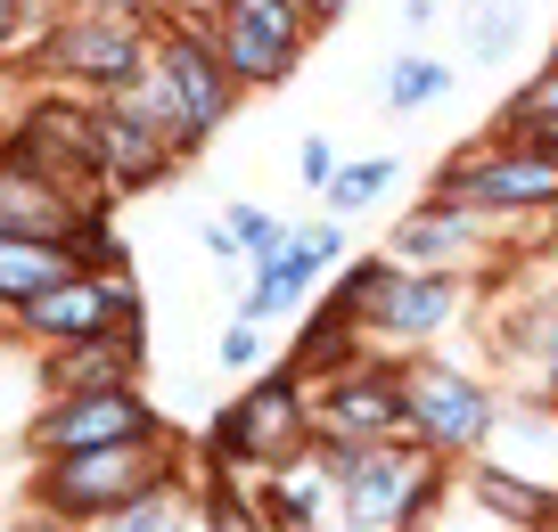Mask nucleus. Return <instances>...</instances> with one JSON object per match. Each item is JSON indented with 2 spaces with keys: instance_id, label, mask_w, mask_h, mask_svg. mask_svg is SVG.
Segmentation results:
<instances>
[{
  "instance_id": "obj_1",
  "label": "nucleus",
  "mask_w": 558,
  "mask_h": 532,
  "mask_svg": "<svg viewBox=\"0 0 558 532\" xmlns=\"http://www.w3.org/2000/svg\"><path fill=\"white\" fill-rule=\"evenodd\" d=\"M239 90H246V83L230 74V58L214 50V34H197V25H165V34L148 41L140 99H148V115L181 139V156L206 148V139L222 132V115L239 107Z\"/></svg>"
},
{
  "instance_id": "obj_2",
  "label": "nucleus",
  "mask_w": 558,
  "mask_h": 532,
  "mask_svg": "<svg viewBox=\"0 0 558 532\" xmlns=\"http://www.w3.org/2000/svg\"><path fill=\"white\" fill-rule=\"evenodd\" d=\"M320 459L337 467V516L345 524H411L418 508L444 499V459L427 443H329L320 434Z\"/></svg>"
},
{
  "instance_id": "obj_3",
  "label": "nucleus",
  "mask_w": 558,
  "mask_h": 532,
  "mask_svg": "<svg viewBox=\"0 0 558 532\" xmlns=\"http://www.w3.org/2000/svg\"><path fill=\"white\" fill-rule=\"evenodd\" d=\"M173 475L165 459V434L157 443H99V450H58L50 475H41V508L50 516H116L123 499H140L148 483Z\"/></svg>"
},
{
  "instance_id": "obj_4",
  "label": "nucleus",
  "mask_w": 558,
  "mask_h": 532,
  "mask_svg": "<svg viewBox=\"0 0 558 532\" xmlns=\"http://www.w3.org/2000/svg\"><path fill=\"white\" fill-rule=\"evenodd\" d=\"M313 401H304L296 378H263L255 394H239L222 410V426H214V459L222 467H288L304 459V443H313Z\"/></svg>"
},
{
  "instance_id": "obj_5",
  "label": "nucleus",
  "mask_w": 558,
  "mask_h": 532,
  "mask_svg": "<svg viewBox=\"0 0 558 532\" xmlns=\"http://www.w3.org/2000/svg\"><path fill=\"white\" fill-rule=\"evenodd\" d=\"M304 34H313V9H304V0H214V50L230 58V74H239L246 90L288 83Z\"/></svg>"
},
{
  "instance_id": "obj_6",
  "label": "nucleus",
  "mask_w": 558,
  "mask_h": 532,
  "mask_svg": "<svg viewBox=\"0 0 558 532\" xmlns=\"http://www.w3.org/2000/svg\"><path fill=\"white\" fill-rule=\"evenodd\" d=\"M41 66L66 74L74 90L116 99V90H140V74H148V34H140L132 17H99V9H83L74 25H58V34L41 41Z\"/></svg>"
},
{
  "instance_id": "obj_7",
  "label": "nucleus",
  "mask_w": 558,
  "mask_h": 532,
  "mask_svg": "<svg viewBox=\"0 0 558 532\" xmlns=\"http://www.w3.org/2000/svg\"><path fill=\"white\" fill-rule=\"evenodd\" d=\"M90 164H99L107 189H148L181 164V139L148 115L140 90H116V99L90 107Z\"/></svg>"
},
{
  "instance_id": "obj_8",
  "label": "nucleus",
  "mask_w": 558,
  "mask_h": 532,
  "mask_svg": "<svg viewBox=\"0 0 558 532\" xmlns=\"http://www.w3.org/2000/svg\"><path fill=\"white\" fill-rule=\"evenodd\" d=\"M165 418L132 394V385H83V394H58V410L34 418V450H99V443H157Z\"/></svg>"
},
{
  "instance_id": "obj_9",
  "label": "nucleus",
  "mask_w": 558,
  "mask_h": 532,
  "mask_svg": "<svg viewBox=\"0 0 558 532\" xmlns=\"http://www.w3.org/2000/svg\"><path fill=\"white\" fill-rule=\"evenodd\" d=\"M444 206L460 213H501V206H558V148L542 139H509V148L476 156V164L444 172Z\"/></svg>"
},
{
  "instance_id": "obj_10",
  "label": "nucleus",
  "mask_w": 558,
  "mask_h": 532,
  "mask_svg": "<svg viewBox=\"0 0 558 532\" xmlns=\"http://www.w3.org/2000/svg\"><path fill=\"white\" fill-rule=\"evenodd\" d=\"M493 394L460 369H411L402 378V426L418 434L427 450H476L493 434Z\"/></svg>"
},
{
  "instance_id": "obj_11",
  "label": "nucleus",
  "mask_w": 558,
  "mask_h": 532,
  "mask_svg": "<svg viewBox=\"0 0 558 532\" xmlns=\"http://www.w3.org/2000/svg\"><path fill=\"white\" fill-rule=\"evenodd\" d=\"M17 320H25V336H34V344H74V336H90V327L140 320V295H132V279H123V271H107V279L99 271H66L58 287H41Z\"/></svg>"
},
{
  "instance_id": "obj_12",
  "label": "nucleus",
  "mask_w": 558,
  "mask_h": 532,
  "mask_svg": "<svg viewBox=\"0 0 558 532\" xmlns=\"http://www.w3.org/2000/svg\"><path fill=\"white\" fill-rule=\"evenodd\" d=\"M313 426L329 443H378V434H402V378L395 369H353L320 394Z\"/></svg>"
},
{
  "instance_id": "obj_13",
  "label": "nucleus",
  "mask_w": 558,
  "mask_h": 532,
  "mask_svg": "<svg viewBox=\"0 0 558 532\" xmlns=\"http://www.w3.org/2000/svg\"><path fill=\"white\" fill-rule=\"evenodd\" d=\"M345 255V238H337L329 222H313V230H296V238L279 246L271 262H255V287H246V320H271V311H296L304 295L320 287V271Z\"/></svg>"
},
{
  "instance_id": "obj_14",
  "label": "nucleus",
  "mask_w": 558,
  "mask_h": 532,
  "mask_svg": "<svg viewBox=\"0 0 558 532\" xmlns=\"http://www.w3.org/2000/svg\"><path fill=\"white\" fill-rule=\"evenodd\" d=\"M132 378H140V320H116V327H90V336H74V344H50V369H41L50 394L132 385Z\"/></svg>"
},
{
  "instance_id": "obj_15",
  "label": "nucleus",
  "mask_w": 558,
  "mask_h": 532,
  "mask_svg": "<svg viewBox=\"0 0 558 532\" xmlns=\"http://www.w3.org/2000/svg\"><path fill=\"white\" fill-rule=\"evenodd\" d=\"M66 271H90L66 238H41V230H9V222H0V304H9V311H25L41 287H58Z\"/></svg>"
},
{
  "instance_id": "obj_16",
  "label": "nucleus",
  "mask_w": 558,
  "mask_h": 532,
  "mask_svg": "<svg viewBox=\"0 0 558 532\" xmlns=\"http://www.w3.org/2000/svg\"><path fill=\"white\" fill-rule=\"evenodd\" d=\"M362 311L386 327V336H436V327L452 320V279H436V271H386L378 295H369Z\"/></svg>"
},
{
  "instance_id": "obj_17",
  "label": "nucleus",
  "mask_w": 558,
  "mask_h": 532,
  "mask_svg": "<svg viewBox=\"0 0 558 532\" xmlns=\"http://www.w3.org/2000/svg\"><path fill=\"white\" fill-rule=\"evenodd\" d=\"M460 238H469V213L436 197L427 213H411V222L395 230V255L402 262H444V255H460Z\"/></svg>"
},
{
  "instance_id": "obj_18",
  "label": "nucleus",
  "mask_w": 558,
  "mask_h": 532,
  "mask_svg": "<svg viewBox=\"0 0 558 532\" xmlns=\"http://www.w3.org/2000/svg\"><path fill=\"white\" fill-rule=\"evenodd\" d=\"M476 499H485L493 516H509V524H542V516H550V492L501 475V467H476Z\"/></svg>"
},
{
  "instance_id": "obj_19",
  "label": "nucleus",
  "mask_w": 558,
  "mask_h": 532,
  "mask_svg": "<svg viewBox=\"0 0 558 532\" xmlns=\"http://www.w3.org/2000/svg\"><path fill=\"white\" fill-rule=\"evenodd\" d=\"M444 90H452V66H436V58H395V74H386V107H395V115L444 99Z\"/></svg>"
},
{
  "instance_id": "obj_20",
  "label": "nucleus",
  "mask_w": 558,
  "mask_h": 532,
  "mask_svg": "<svg viewBox=\"0 0 558 532\" xmlns=\"http://www.w3.org/2000/svg\"><path fill=\"white\" fill-rule=\"evenodd\" d=\"M378 189H395V164H386V156H369V164L329 172V206H337V213H362Z\"/></svg>"
},
{
  "instance_id": "obj_21",
  "label": "nucleus",
  "mask_w": 558,
  "mask_h": 532,
  "mask_svg": "<svg viewBox=\"0 0 558 532\" xmlns=\"http://www.w3.org/2000/svg\"><path fill=\"white\" fill-rule=\"evenodd\" d=\"M181 508H190V499H181V483L165 475V483H148V492H140V499H123V508L107 516V524H116V532H157L165 516H181Z\"/></svg>"
},
{
  "instance_id": "obj_22",
  "label": "nucleus",
  "mask_w": 558,
  "mask_h": 532,
  "mask_svg": "<svg viewBox=\"0 0 558 532\" xmlns=\"http://www.w3.org/2000/svg\"><path fill=\"white\" fill-rule=\"evenodd\" d=\"M230 238H239V255H246V271H255V262H271L279 255V246H288V230H279L271 222V213H255V206H239V213H230Z\"/></svg>"
},
{
  "instance_id": "obj_23",
  "label": "nucleus",
  "mask_w": 558,
  "mask_h": 532,
  "mask_svg": "<svg viewBox=\"0 0 558 532\" xmlns=\"http://www.w3.org/2000/svg\"><path fill=\"white\" fill-rule=\"evenodd\" d=\"M509 41H518V9H501V0H485V9H476V17H469V50H476V58H501Z\"/></svg>"
},
{
  "instance_id": "obj_24",
  "label": "nucleus",
  "mask_w": 558,
  "mask_h": 532,
  "mask_svg": "<svg viewBox=\"0 0 558 532\" xmlns=\"http://www.w3.org/2000/svg\"><path fill=\"white\" fill-rule=\"evenodd\" d=\"M255 327H263V320H246V311L222 327V369H255V361H263V336H255Z\"/></svg>"
},
{
  "instance_id": "obj_25",
  "label": "nucleus",
  "mask_w": 558,
  "mask_h": 532,
  "mask_svg": "<svg viewBox=\"0 0 558 532\" xmlns=\"http://www.w3.org/2000/svg\"><path fill=\"white\" fill-rule=\"evenodd\" d=\"M329 139H304V181H313V189H329Z\"/></svg>"
},
{
  "instance_id": "obj_26",
  "label": "nucleus",
  "mask_w": 558,
  "mask_h": 532,
  "mask_svg": "<svg viewBox=\"0 0 558 532\" xmlns=\"http://www.w3.org/2000/svg\"><path fill=\"white\" fill-rule=\"evenodd\" d=\"M518 132H525V139H542V148H558V107H550L542 123H518Z\"/></svg>"
},
{
  "instance_id": "obj_27",
  "label": "nucleus",
  "mask_w": 558,
  "mask_h": 532,
  "mask_svg": "<svg viewBox=\"0 0 558 532\" xmlns=\"http://www.w3.org/2000/svg\"><path fill=\"white\" fill-rule=\"evenodd\" d=\"M83 9H99V17H140L148 0H83Z\"/></svg>"
},
{
  "instance_id": "obj_28",
  "label": "nucleus",
  "mask_w": 558,
  "mask_h": 532,
  "mask_svg": "<svg viewBox=\"0 0 558 532\" xmlns=\"http://www.w3.org/2000/svg\"><path fill=\"white\" fill-rule=\"evenodd\" d=\"M17 25H25V0H0V41L17 34Z\"/></svg>"
},
{
  "instance_id": "obj_29",
  "label": "nucleus",
  "mask_w": 558,
  "mask_h": 532,
  "mask_svg": "<svg viewBox=\"0 0 558 532\" xmlns=\"http://www.w3.org/2000/svg\"><path fill=\"white\" fill-rule=\"evenodd\" d=\"M313 9V25H329V17H345V0H304Z\"/></svg>"
},
{
  "instance_id": "obj_30",
  "label": "nucleus",
  "mask_w": 558,
  "mask_h": 532,
  "mask_svg": "<svg viewBox=\"0 0 558 532\" xmlns=\"http://www.w3.org/2000/svg\"><path fill=\"white\" fill-rule=\"evenodd\" d=\"M550 401H558V361H550Z\"/></svg>"
}]
</instances>
